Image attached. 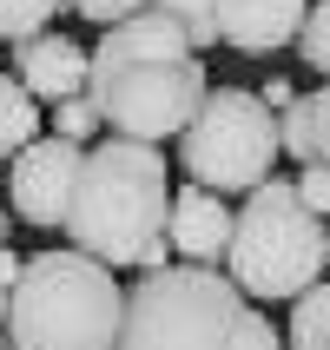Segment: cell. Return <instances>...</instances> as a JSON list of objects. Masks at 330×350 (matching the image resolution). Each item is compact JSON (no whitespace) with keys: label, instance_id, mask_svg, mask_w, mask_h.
<instances>
[{"label":"cell","instance_id":"obj_15","mask_svg":"<svg viewBox=\"0 0 330 350\" xmlns=\"http://www.w3.org/2000/svg\"><path fill=\"white\" fill-rule=\"evenodd\" d=\"M297 59L311 66V73L330 79V0H311V14H304V27H297Z\"/></svg>","mask_w":330,"mask_h":350},{"label":"cell","instance_id":"obj_3","mask_svg":"<svg viewBox=\"0 0 330 350\" xmlns=\"http://www.w3.org/2000/svg\"><path fill=\"white\" fill-rule=\"evenodd\" d=\"M126 317V284L113 265L86 252H33L7 297V344L14 350H113Z\"/></svg>","mask_w":330,"mask_h":350},{"label":"cell","instance_id":"obj_2","mask_svg":"<svg viewBox=\"0 0 330 350\" xmlns=\"http://www.w3.org/2000/svg\"><path fill=\"white\" fill-rule=\"evenodd\" d=\"M165 212H172V172L165 152L146 139H93L79 159L73 198H66V245L113 271H139V252L165 238Z\"/></svg>","mask_w":330,"mask_h":350},{"label":"cell","instance_id":"obj_11","mask_svg":"<svg viewBox=\"0 0 330 350\" xmlns=\"http://www.w3.org/2000/svg\"><path fill=\"white\" fill-rule=\"evenodd\" d=\"M40 133H46V119H40V99L27 93L14 73H0V165H14V152H27Z\"/></svg>","mask_w":330,"mask_h":350},{"label":"cell","instance_id":"obj_10","mask_svg":"<svg viewBox=\"0 0 330 350\" xmlns=\"http://www.w3.org/2000/svg\"><path fill=\"white\" fill-rule=\"evenodd\" d=\"M311 0H218V40L232 53H277L291 46Z\"/></svg>","mask_w":330,"mask_h":350},{"label":"cell","instance_id":"obj_6","mask_svg":"<svg viewBox=\"0 0 330 350\" xmlns=\"http://www.w3.org/2000/svg\"><path fill=\"white\" fill-rule=\"evenodd\" d=\"M277 159H284V146H277V113L258 93H245V86H212L205 106L192 113V126L178 133V165H185V178L205 185V192H218V198L258 192V185L271 178Z\"/></svg>","mask_w":330,"mask_h":350},{"label":"cell","instance_id":"obj_20","mask_svg":"<svg viewBox=\"0 0 330 350\" xmlns=\"http://www.w3.org/2000/svg\"><path fill=\"white\" fill-rule=\"evenodd\" d=\"M291 185H297V198H304L317 218H330V165H304Z\"/></svg>","mask_w":330,"mask_h":350},{"label":"cell","instance_id":"obj_8","mask_svg":"<svg viewBox=\"0 0 330 350\" xmlns=\"http://www.w3.org/2000/svg\"><path fill=\"white\" fill-rule=\"evenodd\" d=\"M232 205L205 185H172V212H165V238H172L178 265H218L225 271V252H232Z\"/></svg>","mask_w":330,"mask_h":350},{"label":"cell","instance_id":"obj_25","mask_svg":"<svg viewBox=\"0 0 330 350\" xmlns=\"http://www.w3.org/2000/svg\"><path fill=\"white\" fill-rule=\"evenodd\" d=\"M0 350H14V344H7V337H0Z\"/></svg>","mask_w":330,"mask_h":350},{"label":"cell","instance_id":"obj_12","mask_svg":"<svg viewBox=\"0 0 330 350\" xmlns=\"http://www.w3.org/2000/svg\"><path fill=\"white\" fill-rule=\"evenodd\" d=\"M284 350H330V271L311 291L291 297V324H284Z\"/></svg>","mask_w":330,"mask_h":350},{"label":"cell","instance_id":"obj_21","mask_svg":"<svg viewBox=\"0 0 330 350\" xmlns=\"http://www.w3.org/2000/svg\"><path fill=\"white\" fill-rule=\"evenodd\" d=\"M258 99H264V106H271V113H284V106H291V99H297V86H291V79H264V86H258Z\"/></svg>","mask_w":330,"mask_h":350},{"label":"cell","instance_id":"obj_22","mask_svg":"<svg viewBox=\"0 0 330 350\" xmlns=\"http://www.w3.org/2000/svg\"><path fill=\"white\" fill-rule=\"evenodd\" d=\"M20 265H27V258H14V252H7V245H0V284H7V291H14V278H20Z\"/></svg>","mask_w":330,"mask_h":350},{"label":"cell","instance_id":"obj_13","mask_svg":"<svg viewBox=\"0 0 330 350\" xmlns=\"http://www.w3.org/2000/svg\"><path fill=\"white\" fill-rule=\"evenodd\" d=\"M152 14H159V20H172L198 59L218 46V0H152Z\"/></svg>","mask_w":330,"mask_h":350},{"label":"cell","instance_id":"obj_4","mask_svg":"<svg viewBox=\"0 0 330 350\" xmlns=\"http://www.w3.org/2000/svg\"><path fill=\"white\" fill-rule=\"evenodd\" d=\"M324 271H330V225L297 198L291 178H264L258 192H245L232 218V252H225V278L251 304H291Z\"/></svg>","mask_w":330,"mask_h":350},{"label":"cell","instance_id":"obj_1","mask_svg":"<svg viewBox=\"0 0 330 350\" xmlns=\"http://www.w3.org/2000/svg\"><path fill=\"white\" fill-rule=\"evenodd\" d=\"M205 93H212L205 59L152 7L99 33L93 73H86V99H93L99 126H113L119 139H146V146L178 139L192 126V113L205 106Z\"/></svg>","mask_w":330,"mask_h":350},{"label":"cell","instance_id":"obj_9","mask_svg":"<svg viewBox=\"0 0 330 350\" xmlns=\"http://www.w3.org/2000/svg\"><path fill=\"white\" fill-rule=\"evenodd\" d=\"M86 73H93V53H86L79 40L53 33V27L14 46V79H20V86H27V93L40 99V106L79 99V93H86Z\"/></svg>","mask_w":330,"mask_h":350},{"label":"cell","instance_id":"obj_24","mask_svg":"<svg viewBox=\"0 0 330 350\" xmlns=\"http://www.w3.org/2000/svg\"><path fill=\"white\" fill-rule=\"evenodd\" d=\"M7 232H14V225H7V198H0V245H7Z\"/></svg>","mask_w":330,"mask_h":350},{"label":"cell","instance_id":"obj_18","mask_svg":"<svg viewBox=\"0 0 330 350\" xmlns=\"http://www.w3.org/2000/svg\"><path fill=\"white\" fill-rule=\"evenodd\" d=\"M66 7H73L79 20H93L99 33H106V27H119V20H133V14H146V7H152V0H66Z\"/></svg>","mask_w":330,"mask_h":350},{"label":"cell","instance_id":"obj_5","mask_svg":"<svg viewBox=\"0 0 330 350\" xmlns=\"http://www.w3.org/2000/svg\"><path fill=\"white\" fill-rule=\"evenodd\" d=\"M251 297L238 291L218 265H165L126 284L113 350H232L238 317Z\"/></svg>","mask_w":330,"mask_h":350},{"label":"cell","instance_id":"obj_7","mask_svg":"<svg viewBox=\"0 0 330 350\" xmlns=\"http://www.w3.org/2000/svg\"><path fill=\"white\" fill-rule=\"evenodd\" d=\"M79 159H86V146L53 139V133H40L27 152H14V165H7V205H14L20 225H33V232H59L66 225V198H73Z\"/></svg>","mask_w":330,"mask_h":350},{"label":"cell","instance_id":"obj_17","mask_svg":"<svg viewBox=\"0 0 330 350\" xmlns=\"http://www.w3.org/2000/svg\"><path fill=\"white\" fill-rule=\"evenodd\" d=\"M232 350H284V331L271 324V311L264 304H245V317H238V337Z\"/></svg>","mask_w":330,"mask_h":350},{"label":"cell","instance_id":"obj_16","mask_svg":"<svg viewBox=\"0 0 330 350\" xmlns=\"http://www.w3.org/2000/svg\"><path fill=\"white\" fill-rule=\"evenodd\" d=\"M46 133H53V139H73V146H93V139H99L93 99L79 93V99H59V106H46Z\"/></svg>","mask_w":330,"mask_h":350},{"label":"cell","instance_id":"obj_14","mask_svg":"<svg viewBox=\"0 0 330 350\" xmlns=\"http://www.w3.org/2000/svg\"><path fill=\"white\" fill-rule=\"evenodd\" d=\"M59 14H66V0H0V40L20 46V40L46 33Z\"/></svg>","mask_w":330,"mask_h":350},{"label":"cell","instance_id":"obj_23","mask_svg":"<svg viewBox=\"0 0 330 350\" xmlns=\"http://www.w3.org/2000/svg\"><path fill=\"white\" fill-rule=\"evenodd\" d=\"M7 297H14V291H7V284H0V337H7Z\"/></svg>","mask_w":330,"mask_h":350},{"label":"cell","instance_id":"obj_19","mask_svg":"<svg viewBox=\"0 0 330 350\" xmlns=\"http://www.w3.org/2000/svg\"><path fill=\"white\" fill-rule=\"evenodd\" d=\"M304 106H311V165H330V79L304 93Z\"/></svg>","mask_w":330,"mask_h":350}]
</instances>
